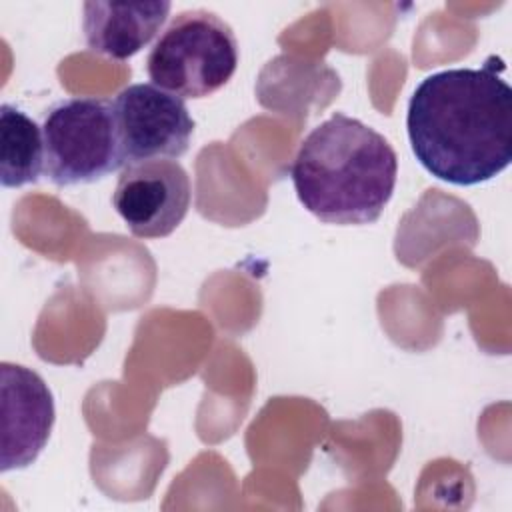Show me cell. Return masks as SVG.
Segmentation results:
<instances>
[{"instance_id": "6da1fadb", "label": "cell", "mask_w": 512, "mask_h": 512, "mask_svg": "<svg viewBox=\"0 0 512 512\" xmlns=\"http://www.w3.org/2000/svg\"><path fill=\"white\" fill-rule=\"evenodd\" d=\"M406 130L416 160L436 178L474 186L512 162V90L484 68H448L426 76L410 96Z\"/></svg>"}, {"instance_id": "7a4b0ae2", "label": "cell", "mask_w": 512, "mask_h": 512, "mask_svg": "<svg viewBox=\"0 0 512 512\" xmlns=\"http://www.w3.org/2000/svg\"><path fill=\"white\" fill-rule=\"evenodd\" d=\"M290 176L300 204L318 220L372 224L394 194L398 158L380 132L334 112L300 142Z\"/></svg>"}, {"instance_id": "3957f363", "label": "cell", "mask_w": 512, "mask_h": 512, "mask_svg": "<svg viewBox=\"0 0 512 512\" xmlns=\"http://www.w3.org/2000/svg\"><path fill=\"white\" fill-rule=\"evenodd\" d=\"M236 66V36L208 10L174 16L146 58L150 80L180 98H206L218 92L234 76Z\"/></svg>"}, {"instance_id": "277c9868", "label": "cell", "mask_w": 512, "mask_h": 512, "mask_svg": "<svg viewBox=\"0 0 512 512\" xmlns=\"http://www.w3.org/2000/svg\"><path fill=\"white\" fill-rule=\"evenodd\" d=\"M42 138L44 172L56 186L92 184L124 168L110 100L58 102L44 118Z\"/></svg>"}, {"instance_id": "5b68a950", "label": "cell", "mask_w": 512, "mask_h": 512, "mask_svg": "<svg viewBox=\"0 0 512 512\" xmlns=\"http://www.w3.org/2000/svg\"><path fill=\"white\" fill-rule=\"evenodd\" d=\"M114 118L124 166L180 158L194 134L184 100L156 84H130L114 102Z\"/></svg>"}, {"instance_id": "8992f818", "label": "cell", "mask_w": 512, "mask_h": 512, "mask_svg": "<svg viewBox=\"0 0 512 512\" xmlns=\"http://www.w3.org/2000/svg\"><path fill=\"white\" fill-rule=\"evenodd\" d=\"M192 186L176 160H148L122 168L112 204L138 238H164L188 214Z\"/></svg>"}, {"instance_id": "52a82bcc", "label": "cell", "mask_w": 512, "mask_h": 512, "mask_svg": "<svg viewBox=\"0 0 512 512\" xmlns=\"http://www.w3.org/2000/svg\"><path fill=\"white\" fill-rule=\"evenodd\" d=\"M2 472L30 466L50 438L54 398L30 368L2 362Z\"/></svg>"}, {"instance_id": "ba28073f", "label": "cell", "mask_w": 512, "mask_h": 512, "mask_svg": "<svg viewBox=\"0 0 512 512\" xmlns=\"http://www.w3.org/2000/svg\"><path fill=\"white\" fill-rule=\"evenodd\" d=\"M172 4L166 0L142 2H86L82 30L92 52L126 60L138 54L164 26Z\"/></svg>"}, {"instance_id": "9c48e42d", "label": "cell", "mask_w": 512, "mask_h": 512, "mask_svg": "<svg viewBox=\"0 0 512 512\" xmlns=\"http://www.w3.org/2000/svg\"><path fill=\"white\" fill-rule=\"evenodd\" d=\"M44 170L42 128L12 104L0 108V182L20 188L40 178Z\"/></svg>"}]
</instances>
